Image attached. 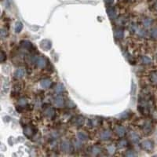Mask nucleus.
Returning <instances> with one entry per match:
<instances>
[{
  "instance_id": "nucleus-1",
  "label": "nucleus",
  "mask_w": 157,
  "mask_h": 157,
  "mask_svg": "<svg viewBox=\"0 0 157 157\" xmlns=\"http://www.w3.org/2000/svg\"><path fill=\"white\" fill-rule=\"evenodd\" d=\"M142 148L147 152L152 151L154 148L153 142H151V141H149V140H146V141H145V142H143L142 144Z\"/></svg>"
},
{
  "instance_id": "nucleus-2",
  "label": "nucleus",
  "mask_w": 157,
  "mask_h": 157,
  "mask_svg": "<svg viewBox=\"0 0 157 157\" xmlns=\"http://www.w3.org/2000/svg\"><path fill=\"white\" fill-rule=\"evenodd\" d=\"M35 61L37 64V66L39 68H44L46 65V58L43 57H36Z\"/></svg>"
},
{
  "instance_id": "nucleus-3",
  "label": "nucleus",
  "mask_w": 157,
  "mask_h": 157,
  "mask_svg": "<svg viewBox=\"0 0 157 157\" xmlns=\"http://www.w3.org/2000/svg\"><path fill=\"white\" fill-rule=\"evenodd\" d=\"M51 84H52L51 80L49 79H42L40 82V85H41V86L42 88H49L51 86Z\"/></svg>"
},
{
  "instance_id": "nucleus-4",
  "label": "nucleus",
  "mask_w": 157,
  "mask_h": 157,
  "mask_svg": "<svg viewBox=\"0 0 157 157\" xmlns=\"http://www.w3.org/2000/svg\"><path fill=\"white\" fill-rule=\"evenodd\" d=\"M54 105L57 107H62L64 105V99L62 98L61 97H57L54 98Z\"/></svg>"
},
{
  "instance_id": "nucleus-5",
  "label": "nucleus",
  "mask_w": 157,
  "mask_h": 157,
  "mask_svg": "<svg viewBox=\"0 0 157 157\" xmlns=\"http://www.w3.org/2000/svg\"><path fill=\"white\" fill-rule=\"evenodd\" d=\"M25 74V71L23 68H19L15 72V76L17 78H22Z\"/></svg>"
},
{
  "instance_id": "nucleus-6",
  "label": "nucleus",
  "mask_w": 157,
  "mask_h": 157,
  "mask_svg": "<svg viewBox=\"0 0 157 157\" xmlns=\"http://www.w3.org/2000/svg\"><path fill=\"white\" fill-rule=\"evenodd\" d=\"M116 132L120 137H123V135L125 134L126 131H125V129H124V127H117L116 129Z\"/></svg>"
},
{
  "instance_id": "nucleus-7",
  "label": "nucleus",
  "mask_w": 157,
  "mask_h": 157,
  "mask_svg": "<svg viewBox=\"0 0 157 157\" xmlns=\"http://www.w3.org/2000/svg\"><path fill=\"white\" fill-rule=\"evenodd\" d=\"M41 46L45 50H49L51 47V42L48 40H43L41 42Z\"/></svg>"
},
{
  "instance_id": "nucleus-8",
  "label": "nucleus",
  "mask_w": 157,
  "mask_h": 157,
  "mask_svg": "<svg viewBox=\"0 0 157 157\" xmlns=\"http://www.w3.org/2000/svg\"><path fill=\"white\" fill-rule=\"evenodd\" d=\"M110 137H111V133L107 131H103L100 135V138L103 140H108L110 138Z\"/></svg>"
},
{
  "instance_id": "nucleus-9",
  "label": "nucleus",
  "mask_w": 157,
  "mask_h": 157,
  "mask_svg": "<svg viewBox=\"0 0 157 157\" xmlns=\"http://www.w3.org/2000/svg\"><path fill=\"white\" fill-rule=\"evenodd\" d=\"M70 149H71V145L68 142H64L61 144V149L64 152H69Z\"/></svg>"
},
{
  "instance_id": "nucleus-10",
  "label": "nucleus",
  "mask_w": 157,
  "mask_h": 157,
  "mask_svg": "<svg viewBox=\"0 0 157 157\" xmlns=\"http://www.w3.org/2000/svg\"><path fill=\"white\" fill-rule=\"evenodd\" d=\"M115 37L116 38V39H121L123 38V30L121 29H117L115 31Z\"/></svg>"
},
{
  "instance_id": "nucleus-11",
  "label": "nucleus",
  "mask_w": 157,
  "mask_h": 157,
  "mask_svg": "<svg viewBox=\"0 0 157 157\" xmlns=\"http://www.w3.org/2000/svg\"><path fill=\"white\" fill-rule=\"evenodd\" d=\"M54 113H55V111H54V109H52V108H49V109H47L45 111V114L48 117H50V118L54 116Z\"/></svg>"
},
{
  "instance_id": "nucleus-12",
  "label": "nucleus",
  "mask_w": 157,
  "mask_h": 157,
  "mask_svg": "<svg viewBox=\"0 0 157 157\" xmlns=\"http://www.w3.org/2000/svg\"><path fill=\"white\" fill-rule=\"evenodd\" d=\"M150 36L153 38V39H157V28H153L150 31Z\"/></svg>"
},
{
  "instance_id": "nucleus-13",
  "label": "nucleus",
  "mask_w": 157,
  "mask_h": 157,
  "mask_svg": "<svg viewBox=\"0 0 157 157\" xmlns=\"http://www.w3.org/2000/svg\"><path fill=\"white\" fill-rule=\"evenodd\" d=\"M108 13H109V17H115L116 16V11H115V9L113 7H109L107 9Z\"/></svg>"
},
{
  "instance_id": "nucleus-14",
  "label": "nucleus",
  "mask_w": 157,
  "mask_h": 157,
  "mask_svg": "<svg viewBox=\"0 0 157 157\" xmlns=\"http://www.w3.org/2000/svg\"><path fill=\"white\" fill-rule=\"evenodd\" d=\"M23 28V24L21 22H17L16 23V25H15V31L17 32V33H19V32H20V31L22 30Z\"/></svg>"
},
{
  "instance_id": "nucleus-15",
  "label": "nucleus",
  "mask_w": 157,
  "mask_h": 157,
  "mask_svg": "<svg viewBox=\"0 0 157 157\" xmlns=\"http://www.w3.org/2000/svg\"><path fill=\"white\" fill-rule=\"evenodd\" d=\"M78 138H79V139L80 141H86V140H87V138H88L87 135H86L83 132H79L78 134Z\"/></svg>"
},
{
  "instance_id": "nucleus-16",
  "label": "nucleus",
  "mask_w": 157,
  "mask_h": 157,
  "mask_svg": "<svg viewBox=\"0 0 157 157\" xmlns=\"http://www.w3.org/2000/svg\"><path fill=\"white\" fill-rule=\"evenodd\" d=\"M150 79L152 81V83H153V84H156L157 85V73L156 72H154L150 76Z\"/></svg>"
},
{
  "instance_id": "nucleus-17",
  "label": "nucleus",
  "mask_w": 157,
  "mask_h": 157,
  "mask_svg": "<svg viewBox=\"0 0 157 157\" xmlns=\"http://www.w3.org/2000/svg\"><path fill=\"white\" fill-rule=\"evenodd\" d=\"M142 62L145 64H149L152 63V61H151V59L149 57L144 56V57H142Z\"/></svg>"
},
{
  "instance_id": "nucleus-18",
  "label": "nucleus",
  "mask_w": 157,
  "mask_h": 157,
  "mask_svg": "<svg viewBox=\"0 0 157 157\" xmlns=\"http://www.w3.org/2000/svg\"><path fill=\"white\" fill-rule=\"evenodd\" d=\"M143 24L145 27H146V28H148V27H149L151 24H152V20L149 19V18H145L143 20Z\"/></svg>"
},
{
  "instance_id": "nucleus-19",
  "label": "nucleus",
  "mask_w": 157,
  "mask_h": 157,
  "mask_svg": "<svg viewBox=\"0 0 157 157\" xmlns=\"http://www.w3.org/2000/svg\"><path fill=\"white\" fill-rule=\"evenodd\" d=\"M131 139L133 141V142H137V141L139 140V136L136 134V133H131Z\"/></svg>"
},
{
  "instance_id": "nucleus-20",
  "label": "nucleus",
  "mask_w": 157,
  "mask_h": 157,
  "mask_svg": "<svg viewBox=\"0 0 157 157\" xmlns=\"http://www.w3.org/2000/svg\"><path fill=\"white\" fill-rule=\"evenodd\" d=\"M24 134L27 137H30L32 134V129L31 127H27L24 129Z\"/></svg>"
},
{
  "instance_id": "nucleus-21",
  "label": "nucleus",
  "mask_w": 157,
  "mask_h": 157,
  "mask_svg": "<svg viewBox=\"0 0 157 157\" xmlns=\"http://www.w3.org/2000/svg\"><path fill=\"white\" fill-rule=\"evenodd\" d=\"M56 93H57V94H61V93H62L63 92V90H64V87H63V86L61 85V84H58L57 86H56Z\"/></svg>"
},
{
  "instance_id": "nucleus-22",
  "label": "nucleus",
  "mask_w": 157,
  "mask_h": 157,
  "mask_svg": "<svg viewBox=\"0 0 157 157\" xmlns=\"http://www.w3.org/2000/svg\"><path fill=\"white\" fill-rule=\"evenodd\" d=\"M6 35H7V31H6V30L2 29L1 30V37H2V39H4V38H6Z\"/></svg>"
},
{
  "instance_id": "nucleus-23",
  "label": "nucleus",
  "mask_w": 157,
  "mask_h": 157,
  "mask_svg": "<svg viewBox=\"0 0 157 157\" xmlns=\"http://www.w3.org/2000/svg\"><path fill=\"white\" fill-rule=\"evenodd\" d=\"M119 144H120V147H124V146L127 145V142L125 140H122V141H120V142Z\"/></svg>"
},
{
  "instance_id": "nucleus-24",
  "label": "nucleus",
  "mask_w": 157,
  "mask_h": 157,
  "mask_svg": "<svg viewBox=\"0 0 157 157\" xmlns=\"http://www.w3.org/2000/svg\"><path fill=\"white\" fill-rule=\"evenodd\" d=\"M92 152H93V153H94V154H97V153H100V149H99L98 148H97V147H94V148L93 149V151H92Z\"/></svg>"
},
{
  "instance_id": "nucleus-25",
  "label": "nucleus",
  "mask_w": 157,
  "mask_h": 157,
  "mask_svg": "<svg viewBox=\"0 0 157 157\" xmlns=\"http://www.w3.org/2000/svg\"><path fill=\"white\" fill-rule=\"evenodd\" d=\"M19 103H20V105H25L26 103H27V101H26V100L25 99H24V98H22V99H20V101H19Z\"/></svg>"
},
{
  "instance_id": "nucleus-26",
  "label": "nucleus",
  "mask_w": 157,
  "mask_h": 157,
  "mask_svg": "<svg viewBox=\"0 0 157 157\" xmlns=\"http://www.w3.org/2000/svg\"><path fill=\"white\" fill-rule=\"evenodd\" d=\"M5 58H6V57H5L4 52H3V51H2V57H1V61H2V62H3V61H4Z\"/></svg>"
},
{
  "instance_id": "nucleus-27",
  "label": "nucleus",
  "mask_w": 157,
  "mask_h": 157,
  "mask_svg": "<svg viewBox=\"0 0 157 157\" xmlns=\"http://www.w3.org/2000/svg\"><path fill=\"white\" fill-rule=\"evenodd\" d=\"M113 1H114V0H105V2H106L108 4H111V3H112Z\"/></svg>"
}]
</instances>
